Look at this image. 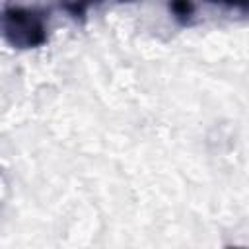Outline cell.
I'll use <instances>...</instances> for the list:
<instances>
[{
  "mask_svg": "<svg viewBox=\"0 0 249 249\" xmlns=\"http://www.w3.org/2000/svg\"><path fill=\"white\" fill-rule=\"evenodd\" d=\"M210 2H220V4H230V6H241L245 8L247 0H210Z\"/></svg>",
  "mask_w": 249,
  "mask_h": 249,
  "instance_id": "3957f363",
  "label": "cell"
},
{
  "mask_svg": "<svg viewBox=\"0 0 249 249\" xmlns=\"http://www.w3.org/2000/svg\"><path fill=\"white\" fill-rule=\"evenodd\" d=\"M169 10L173 12V16L179 21H187L193 16L195 6H193V0H171L169 2Z\"/></svg>",
  "mask_w": 249,
  "mask_h": 249,
  "instance_id": "7a4b0ae2",
  "label": "cell"
},
{
  "mask_svg": "<svg viewBox=\"0 0 249 249\" xmlns=\"http://www.w3.org/2000/svg\"><path fill=\"white\" fill-rule=\"evenodd\" d=\"M4 37L10 45L31 49L47 41V27L43 18L27 8H10L2 16Z\"/></svg>",
  "mask_w": 249,
  "mask_h": 249,
  "instance_id": "6da1fadb",
  "label": "cell"
}]
</instances>
